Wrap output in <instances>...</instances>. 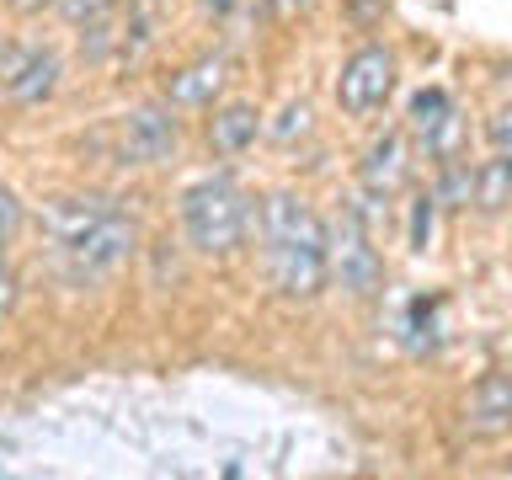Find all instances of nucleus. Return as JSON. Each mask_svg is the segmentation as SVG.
<instances>
[{"mask_svg":"<svg viewBox=\"0 0 512 480\" xmlns=\"http://www.w3.org/2000/svg\"><path fill=\"white\" fill-rule=\"evenodd\" d=\"M411 134L427 144L432 155H448V134H454V102H448V91L427 86L411 96Z\"/></svg>","mask_w":512,"mask_h":480,"instance_id":"nucleus-11","label":"nucleus"},{"mask_svg":"<svg viewBox=\"0 0 512 480\" xmlns=\"http://www.w3.org/2000/svg\"><path fill=\"white\" fill-rule=\"evenodd\" d=\"M16 310V272L6 262V251H0V315H11Z\"/></svg>","mask_w":512,"mask_h":480,"instance_id":"nucleus-19","label":"nucleus"},{"mask_svg":"<svg viewBox=\"0 0 512 480\" xmlns=\"http://www.w3.org/2000/svg\"><path fill=\"white\" fill-rule=\"evenodd\" d=\"M262 267L272 288L283 299H299L310 304L326 294L331 283V267H326V219L315 214L299 192H272L262 203Z\"/></svg>","mask_w":512,"mask_h":480,"instance_id":"nucleus-2","label":"nucleus"},{"mask_svg":"<svg viewBox=\"0 0 512 480\" xmlns=\"http://www.w3.org/2000/svg\"><path fill=\"white\" fill-rule=\"evenodd\" d=\"M470 203L480 214H502L512 203V155H496V160L470 171Z\"/></svg>","mask_w":512,"mask_h":480,"instance_id":"nucleus-13","label":"nucleus"},{"mask_svg":"<svg viewBox=\"0 0 512 480\" xmlns=\"http://www.w3.org/2000/svg\"><path fill=\"white\" fill-rule=\"evenodd\" d=\"M43 224H48V240H54V256L70 283L112 278L139 251V224L112 198H54Z\"/></svg>","mask_w":512,"mask_h":480,"instance_id":"nucleus-1","label":"nucleus"},{"mask_svg":"<svg viewBox=\"0 0 512 480\" xmlns=\"http://www.w3.org/2000/svg\"><path fill=\"white\" fill-rule=\"evenodd\" d=\"M22 230V203H16V192L11 187H0V246Z\"/></svg>","mask_w":512,"mask_h":480,"instance_id":"nucleus-17","label":"nucleus"},{"mask_svg":"<svg viewBox=\"0 0 512 480\" xmlns=\"http://www.w3.org/2000/svg\"><path fill=\"white\" fill-rule=\"evenodd\" d=\"M123 0H59V11H64V22H70L75 32L80 27H91V22H107L112 11H118Z\"/></svg>","mask_w":512,"mask_h":480,"instance_id":"nucleus-14","label":"nucleus"},{"mask_svg":"<svg viewBox=\"0 0 512 480\" xmlns=\"http://www.w3.org/2000/svg\"><path fill=\"white\" fill-rule=\"evenodd\" d=\"M512 427V374H480L464 406V432L470 438H496Z\"/></svg>","mask_w":512,"mask_h":480,"instance_id":"nucleus-9","label":"nucleus"},{"mask_svg":"<svg viewBox=\"0 0 512 480\" xmlns=\"http://www.w3.org/2000/svg\"><path fill=\"white\" fill-rule=\"evenodd\" d=\"M0 91L16 107H38L59 91V54L38 43H0Z\"/></svg>","mask_w":512,"mask_h":480,"instance_id":"nucleus-6","label":"nucleus"},{"mask_svg":"<svg viewBox=\"0 0 512 480\" xmlns=\"http://www.w3.org/2000/svg\"><path fill=\"white\" fill-rule=\"evenodd\" d=\"M6 6H11L16 16H43V11H54L59 0H6Z\"/></svg>","mask_w":512,"mask_h":480,"instance_id":"nucleus-21","label":"nucleus"},{"mask_svg":"<svg viewBox=\"0 0 512 480\" xmlns=\"http://www.w3.org/2000/svg\"><path fill=\"white\" fill-rule=\"evenodd\" d=\"M182 128L166 107H134L118 128V166H160L176 155Z\"/></svg>","mask_w":512,"mask_h":480,"instance_id":"nucleus-7","label":"nucleus"},{"mask_svg":"<svg viewBox=\"0 0 512 480\" xmlns=\"http://www.w3.org/2000/svg\"><path fill=\"white\" fill-rule=\"evenodd\" d=\"M294 134H310V102H288L272 123V139H294Z\"/></svg>","mask_w":512,"mask_h":480,"instance_id":"nucleus-15","label":"nucleus"},{"mask_svg":"<svg viewBox=\"0 0 512 480\" xmlns=\"http://www.w3.org/2000/svg\"><path fill=\"white\" fill-rule=\"evenodd\" d=\"M432 203H438V198H422V203H416V219H411V246H416V251H427V235H432Z\"/></svg>","mask_w":512,"mask_h":480,"instance_id":"nucleus-18","label":"nucleus"},{"mask_svg":"<svg viewBox=\"0 0 512 480\" xmlns=\"http://www.w3.org/2000/svg\"><path fill=\"white\" fill-rule=\"evenodd\" d=\"M224 70H230V59H224V54L176 70V75L166 80V102H171V107H208V102L219 96V86H224Z\"/></svg>","mask_w":512,"mask_h":480,"instance_id":"nucleus-10","label":"nucleus"},{"mask_svg":"<svg viewBox=\"0 0 512 480\" xmlns=\"http://www.w3.org/2000/svg\"><path fill=\"white\" fill-rule=\"evenodd\" d=\"M251 219H256L251 192L224 171L203 176V182H192L182 192V230L192 240V251L203 256H235L251 240Z\"/></svg>","mask_w":512,"mask_h":480,"instance_id":"nucleus-3","label":"nucleus"},{"mask_svg":"<svg viewBox=\"0 0 512 480\" xmlns=\"http://www.w3.org/2000/svg\"><path fill=\"white\" fill-rule=\"evenodd\" d=\"M203 11H214V16H230V11H235V0H203Z\"/></svg>","mask_w":512,"mask_h":480,"instance_id":"nucleus-22","label":"nucleus"},{"mask_svg":"<svg viewBox=\"0 0 512 480\" xmlns=\"http://www.w3.org/2000/svg\"><path fill=\"white\" fill-rule=\"evenodd\" d=\"M486 139H491V150H496V155H512V107L491 112V123H486Z\"/></svg>","mask_w":512,"mask_h":480,"instance_id":"nucleus-16","label":"nucleus"},{"mask_svg":"<svg viewBox=\"0 0 512 480\" xmlns=\"http://www.w3.org/2000/svg\"><path fill=\"white\" fill-rule=\"evenodd\" d=\"M411 176V160H406V134L390 128V134H379L374 144L363 150V166H358V182L374 203H390L400 187H406Z\"/></svg>","mask_w":512,"mask_h":480,"instance_id":"nucleus-8","label":"nucleus"},{"mask_svg":"<svg viewBox=\"0 0 512 480\" xmlns=\"http://www.w3.org/2000/svg\"><path fill=\"white\" fill-rule=\"evenodd\" d=\"M395 75H400L395 48H384V43L358 48V54L342 64V75H336V107H342L347 118H368V112H379L390 102Z\"/></svg>","mask_w":512,"mask_h":480,"instance_id":"nucleus-5","label":"nucleus"},{"mask_svg":"<svg viewBox=\"0 0 512 480\" xmlns=\"http://www.w3.org/2000/svg\"><path fill=\"white\" fill-rule=\"evenodd\" d=\"M326 267H331V283L352 299H374L384 288V262L363 208H342L336 224H326Z\"/></svg>","mask_w":512,"mask_h":480,"instance_id":"nucleus-4","label":"nucleus"},{"mask_svg":"<svg viewBox=\"0 0 512 480\" xmlns=\"http://www.w3.org/2000/svg\"><path fill=\"white\" fill-rule=\"evenodd\" d=\"M315 0H272V11H278V22H294V16H304Z\"/></svg>","mask_w":512,"mask_h":480,"instance_id":"nucleus-20","label":"nucleus"},{"mask_svg":"<svg viewBox=\"0 0 512 480\" xmlns=\"http://www.w3.org/2000/svg\"><path fill=\"white\" fill-rule=\"evenodd\" d=\"M256 128H262V118H256L251 102H224L208 118V144H214V155H240L256 144Z\"/></svg>","mask_w":512,"mask_h":480,"instance_id":"nucleus-12","label":"nucleus"}]
</instances>
